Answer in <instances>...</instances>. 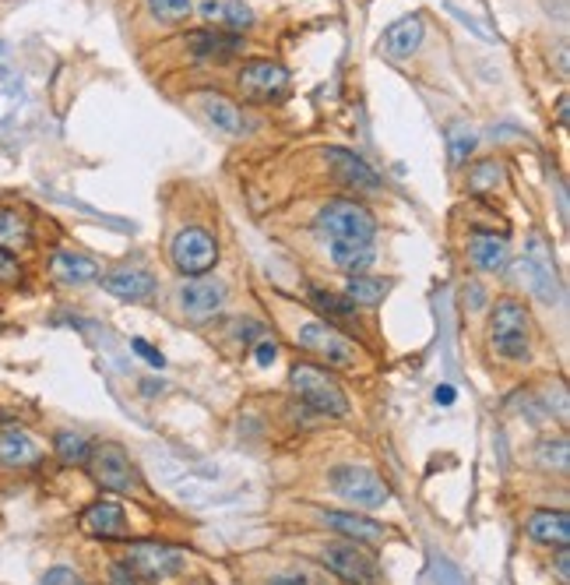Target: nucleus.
Returning <instances> with one entry per match:
<instances>
[{
  "mask_svg": "<svg viewBox=\"0 0 570 585\" xmlns=\"http://www.w3.org/2000/svg\"><path fill=\"white\" fill-rule=\"evenodd\" d=\"M313 226L328 240V247L331 244H374V236H377L374 215L356 201H328L317 212Z\"/></svg>",
  "mask_w": 570,
  "mask_h": 585,
  "instance_id": "1",
  "label": "nucleus"
},
{
  "mask_svg": "<svg viewBox=\"0 0 570 585\" xmlns=\"http://www.w3.org/2000/svg\"><path fill=\"white\" fill-rule=\"evenodd\" d=\"M289 385L299 395V402L321 416H345L349 413V395L345 389L317 364H296L289 371Z\"/></svg>",
  "mask_w": 570,
  "mask_h": 585,
  "instance_id": "2",
  "label": "nucleus"
},
{
  "mask_svg": "<svg viewBox=\"0 0 570 585\" xmlns=\"http://www.w3.org/2000/svg\"><path fill=\"white\" fill-rule=\"evenodd\" d=\"M528 328H532V317L518 300H496V307L489 314V342H493L496 357H503L511 364L528 360V349H532Z\"/></svg>",
  "mask_w": 570,
  "mask_h": 585,
  "instance_id": "3",
  "label": "nucleus"
},
{
  "mask_svg": "<svg viewBox=\"0 0 570 585\" xmlns=\"http://www.w3.org/2000/svg\"><path fill=\"white\" fill-rule=\"evenodd\" d=\"M85 466H89L92 480L102 490H113V493H134L138 490L134 462H131L127 448L116 445V441H99V445H92Z\"/></svg>",
  "mask_w": 570,
  "mask_h": 585,
  "instance_id": "4",
  "label": "nucleus"
},
{
  "mask_svg": "<svg viewBox=\"0 0 570 585\" xmlns=\"http://www.w3.org/2000/svg\"><path fill=\"white\" fill-rule=\"evenodd\" d=\"M328 484H331V490H335L338 497H345V501L356 504V508H380V504H387V497H391V490H387V484L380 480L377 473L367 469V466H356V462L335 466L331 477H328Z\"/></svg>",
  "mask_w": 570,
  "mask_h": 585,
  "instance_id": "5",
  "label": "nucleus"
},
{
  "mask_svg": "<svg viewBox=\"0 0 570 585\" xmlns=\"http://www.w3.org/2000/svg\"><path fill=\"white\" fill-rule=\"evenodd\" d=\"M324 568H331L345 585H377L380 582V565L374 554H367L360 543H328L321 550Z\"/></svg>",
  "mask_w": 570,
  "mask_h": 585,
  "instance_id": "6",
  "label": "nucleus"
},
{
  "mask_svg": "<svg viewBox=\"0 0 570 585\" xmlns=\"http://www.w3.org/2000/svg\"><path fill=\"white\" fill-rule=\"evenodd\" d=\"M170 254H173V265H177L187 279H197V276H208V272L215 268V261H218V244H215V236H211L208 229L187 226V229H180V233L173 236Z\"/></svg>",
  "mask_w": 570,
  "mask_h": 585,
  "instance_id": "7",
  "label": "nucleus"
},
{
  "mask_svg": "<svg viewBox=\"0 0 570 585\" xmlns=\"http://www.w3.org/2000/svg\"><path fill=\"white\" fill-rule=\"evenodd\" d=\"M123 565L145 582H162V579L180 575L187 568V557L166 543H131Z\"/></svg>",
  "mask_w": 570,
  "mask_h": 585,
  "instance_id": "8",
  "label": "nucleus"
},
{
  "mask_svg": "<svg viewBox=\"0 0 570 585\" xmlns=\"http://www.w3.org/2000/svg\"><path fill=\"white\" fill-rule=\"evenodd\" d=\"M521 279L525 286L535 292V300L542 303H557L560 300V279H557V265H553V251L550 244L532 233L528 247H525V261H521Z\"/></svg>",
  "mask_w": 570,
  "mask_h": 585,
  "instance_id": "9",
  "label": "nucleus"
},
{
  "mask_svg": "<svg viewBox=\"0 0 570 585\" xmlns=\"http://www.w3.org/2000/svg\"><path fill=\"white\" fill-rule=\"evenodd\" d=\"M296 339H299L303 349L324 357L331 367H352V364H356V342L345 339V335H342L338 328H331L328 321H310V325H303Z\"/></svg>",
  "mask_w": 570,
  "mask_h": 585,
  "instance_id": "10",
  "label": "nucleus"
},
{
  "mask_svg": "<svg viewBox=\"0 0 570 585\" xmlns=\"http://www.w3.org/2000/svg\"><path fill=\"white\" fill-rule=\"evenodd\" d=\"M236 89L247 102H272L289 89V71L275 60H250L240 71Z\"/></svg>",
  "mask_w": 570,
  "mask_h": 585,
  "instance_id": "11",
  "label": "nucleus"
},
{
  "mask_svg": "<svg viewBox=\"0 0 570 585\" xmlns=\"http://www.w3.org/2000/svg\"><path fill=\"white\" fill-rule=\"evenodd\" d=\"M321 522H324L328 529L342 533V536L352 540V543L380 547V543L387 540V529H384L380 522L367 518V515H356V511H335V508H328V511H321Z\"/></svg>",
  "mask_w": 570,
  "mask_h": 585,
  "instance_id": "12",
  "label": "nucleus"
},
{
  "mask_svg": "<svg viewBox=\"0 0 570 585\" xmlns=\"http://www.w3.org/2000/svg\"><path fill=\"white\" fill-rule=\"evenodd\" d=\"M423 39H426V21L419 14H408V18H398L394 25L384 28L380 53H387L394 60H405V57H412L423 46Z\"/></svg>",
  "mask_w": 570,
  "mask_h": 585,
  "instance_id": "13",
  "label": "nucleus"
},
{
  "mask_svg": "<svg viewBox=\"0 0 570 585\" xmlns=\"http://www.w3.org/2000/svg\"><path fill=\"white\" fill-rule=\"evenodd\" d=\"M180 303L194 321H204L211 314L222 310L226 303V286L218 279H208V276H197V279H187L184 290H180Z\"/></svg>",
  "mask_w": 570,
  "mask_h": 585,
  "instance_id": "14",
  "label": "nucleus"
},
{
  "mask_svg": "<svg viewBox=\"0 0 570 585\" xmlns=\"http://www.w3.org/2000/svg\"><path fill=\"white\" fill-rule=\"evenodd\" d=\"M102 286H106V292H113L116 300H131V303H148L155 296V290H159L155 276L145 272V268H113L102 279Z\"/></svg>",
  "mask_w": 570,
  "mask_h": 585,
  "instance_id": "15",
  "label": "nucleus"
},
{
  "mask_svg": "<svg viewBox=\"0 0 570 585\" xmlns=\"http://www.w3.org/2000/svg\"><path fill=\"white\" fill-rule=\"evenodd\" d=\"M82 529L95 540H116L127 529V511L116 501H95L82 511Z\"/></svg>",
  "mask_w": 570,
  "mask_h": 585,
  "instance_id": "16",
  "label": "nucleus"
},
{
  "mask_svg": "<svg viewBox=\"0 0 570 585\" xmlns=\"http://www.w3.org/2000/svg\"><path fill=\"white\" fill-rule=\"evenodd\" d=\"M39 459H43V452L25 430H18V427L0 430V469H32V466H39Z\"/></svg>",
  "mask_w": 570,
  "mask_h": 585,
  "instance_id": "17",
  "label": "nucleus"
},
{
  "mask_svg": "<svg viewBox=\"0 0 570 585\" xmlns=\"http://www.w3.org/2000/svg\"><path fill=\"white\" fill-rule=\"evenodd\" d=\"M328 163L335 166V173H338L349 188H356V191H380L377 170H370L360 156H352V152H345V148H328Z\"/></svg>",
  "mask_w": 570,
  "mask_h": 585,
  "instance_id": "18",
  "label": "nucleus"
},
{
  "mask_svg": "<svg viewBox=\"0 0 570 585\" xmlns=\"http://www.w3.org/2000/svg\"><path fill=\"white\" fill-rule=\"evenodd\" d=\"M528 536L542 547H557L564 550L570 543V518L567 511H535L528 518Z\"/></svg>",
  "mask_w": 570,
  "mask_h": 585,
  "instance_id": "19",
  "label": "nucleus"
},
{
  "mask_svg": "<svg viewBox=\"0 0 570 585\" xmlns=\"http://www.w3.org/2000/svg\"><path fill=\"white\" fill-rule=\"evenodd\" d=\"M469 254H472L475 268H482V272H503L511 261V247L496 233H472Z\"/></svg>",
  "mask_w": 570,
  "mask_h": 585,
  "instance_id": "20",
  "label": "nucleus"
},
{
  "mask_svg": "<svg viewBox=\"0 0 570 585\" xmlns=\"http://www.w3.org/2000/svg\"><path fill=\"white\" fill-rule=\"evenodd\" d=\"M197 106H201V113L208 116V124H215L218 131H226V134H243V131H247V116H243L229 99L215 96V92H201V96H197Z\"/></svg>",
  "mask_w": 570,
  "mask_h": 585,
  "instance_id": "21",
  "label": "nucleus"
},
{
  "mask_svg": "<svg viewBox=\"0 0 570 585\" xmlns=\"http://www.w3.org/2000/svg\"><path fill=\"white\" fill-rule=\"evenodd\" d=\"M187 39L190 53L201 60H226V57H236L243 50V39L233 32H194Z\"/></svg>",
  "mask_w": 570,
  "mask_h": 585,
  "instance_id": "22",
  "label": "nucleus"
},
{
  "mask_svg": "<svg viewBox=\"0 0 570 585\" xmlns=\"http://www.w3.org/2000/svg\"><path fill=\"white\" fill-rule=\"evenodd\" d=\"M201 14H204V21L222 25V28H250L254 25V11L240 0H204Z\"/></svg>",
  "mask_w": 570,
  "mask_h": 585,
  "instance_id": "23",
  "label": "nucleus"
},
{
  "mask_svg": "<svg viewBox=\"0 0 570 585\" xmlns=\"http://www.w3.org/2000/svg\"><path fill=\"white\" fill-rule=\"evenodd\" d=\"M53 276L60 283H71V286H82V283H92L99 279V265L85 254H75V251H57L53 254Z\"/></svg>",
  "mask_w": 570,
  "mask_h": 585,
  "instance_id": "24",
  "label": "nucleus"
},
{
  "mask_svg": "<svg viewBox=\"0 0 570 585\" xmlns=\"http://www.w3.org/2000/svg\"><path fill=\"white\" fill-rule=\"evenodd\" d=\"M328 251H331V261L349 276H363L377 258L374 244H331Z\"/></svg>",
  "mask_w": 570,
  "mask_h": 585,
  "instance_id": "25",
  "label": "nucleus"
},
{
  "mask_svg": "<svg viewBox=\"0 0 570 585\" xmlns=\"http://www.w3.org/2000/svg\"><path fill=\"white\" fill-rule=\"evenodd\" d=\"M53 452H57V459L64 466H85L89 452H92V441L85 434H78V430H60L53 437Z\"/></svg>",
  "mask_w": 570,
  "mask_h": 585,
  "instance_id": "26",
  "label": "nucleus"
},
{
  "mask_svg": "<svg viewBox=\"0 0 570 585\" xmlns=\"http://www.w3.org/2000/svg\"><path fill=\"white\" fill-rule=\"evenodd\" d=\"M28 240H32V229H28V222H25L18 212H11V208H0V251L14 254V251L28 247Z\"/></svg>",
  "mask_w": 570,
  "mask_h": 585,
  "instance_id": "27",
  "label": "nucleus"
},
{
  "mask_svg": "<svg viewBox=\"0 0 570 585\" xmlns=\"http://www.w3.org/2000/svg\"><path fill=\"white\" fill-rule=\"evenodd\" d=\"M535 462H539L542 469L567 473V462H570L567 437H546V441H539V448H535Z\"/></svg>",
  "mask_w": 570,
  "mask_h": 585,
  "instance_id": "28",
  "label": "nucleus"
},
{
  "mask_svg": "<svg viewBox=\"0 0 570 585\" xmlns=\"http://www.w3.org/2000/svg\"><path fill=\"white\" fill-rule=\"evenodd\" d=\"M387 292V283L380 279H367V276H352L349 286H345V296L356 303V307H377Z\"/></svg>",
  "mask_w": 570,
  "mask_h": 585,
  "instance_id": "29",
  "label": "nucleus"
},
{
  "mask_svg": "<svg viewBox=\"0 0 570 585\" xmlns=\"http://www.w3.org/2000/svg\"><path fill=\"white\" fill-rule=\"evenodd\" d=\"M475 148V134L469 124H455L451 131H447V152H451V163L455 166H462V163H469V156H472Z\"/></svg>",
  "mask_w": 570,
  "mask_h": 585,
  "instance_id": "30",
  "label": "nucleus"
},
{
  "mask_svg": "<svg viewBox=\"0 0 570 585\" xmlns=\"http://www.w3.org/2000/svg\"><path fill=\"white\" fill-rule=\"evenodd\" d=\"M500 177H503L500 163H493V159H486V163H475L472 170H469V191H472V195H486V191H496Z\"/></svg>",
  "mask_w": 570,
  "mask_h": 585,
  "instance_id": "31",
  "label": "nucleus"
},
{
  "mask_svg": "<svg viewBox=\"0 0 570 585\" xmlns=\"http://www.w3.org/2000/svg\"><path fill=\"white\" fill-rule=\"evenodd\" d=\"M328 317H352L356 314V303L349 300V296H335V292H324V290H313V296H310Z\"/></svg>",
  "mask_w": 570,
  "mask_h": 585,
  "instance_id": "32",
  "label": "nucleus"
},
{
  "mask_svg": "<svg viewBox=\"0 0 570 585\" xmlns=\"http://www.w3.org/2000/svg\"><path fill=\"white\" fill-rule=\"evenodd\" d=\"M148 11L159 21H180V18H187L194 11V4L190 0H148Z\"/></svg>",
  "mask_w": 570,
  "mask_h": 585,
  "instance_id": "33",
  "label": "nucleus"
},
{
  "mask_svg": "<svg viewBox=\"0 0 570 585\" xmlns=\"http://www.w3.org/2000/svg\"><path fill=\"white\" fill-rule=\"evenodd\" d=\"M39 585H85V579L75 572V568H67V565H57V568H50L46 575H43V582Z\"/></svg>",
  "mask_w": 570,
  "mask_h": 585,
  "instance_id": "34",
  "label": "nucleus"
},
{
  "mask_svg": "<svg viewBox=\"0 0 570 585\" xmlns=\"http://www.w3.org/2000/svg\"><path fill=\"white\" fill-rule=\"evenodd\" d=\"M131 349H134V353H138V357H141L145 364H152V367H159V371L166 367V357H162V353H159L155 346H148L145 339H131Z\"/></svg>",
  "mask_w": 570,
  "mask_h": 585,
  "instance_id": "35",
  "label": "nucleus"
},
{
  "mask_svg": "<svg viewBox=\"0 0 570 585\" xmlns=\"http://www.w3.org/2000/svg\"><path fill=\"white\" fill-rule=\"evenodd\" d=\"M0 283H4V286L21 283V265H18L14 254H7V251H0Z\"/></svg>",
  "mask_w": 570,
  "mask_h": 585,
  "instance_id": "36",
  "label": "nucleus"
},
{
  "mask_svg": "<svg viewBox=\"0 0 570 585\" xmlns=\"http://www.w3.org/2000/svg\"><path fill=\"white\" fill-rule=\"evenodd\" d=\"M109 585H138V575H134L123 561H116V565L109 568Z\"/></svg>",
  "mask_w": 570,
  "mask_h": 585,
  "instance_id": "37",
  "label": "nucleus"
},
{
  "mask_svg": "<svg viewBox=\"0 0 570 585\" xmlns=\"http://www.w3.org/2000/svg\"><path fill=\"white\" fill-rule=\"evenodd\" d=\"M275 357H279V346H275V342H257V346H254V360H257L261 367H272Z\"/></svg>",
  "mask_w": 570,
  "mask_h": 585,
  "instance_id": "38",
  "label": "nucleus"
},
{
  "mask_svg": "<svg viewBox=\"0 0 570 585\" xmlns=\"http://www.w3.org/2000/svg\"><path fill=\"white\" fill-rule=\"evenodd\" d=\"M557 579H560V585L570 582V568H567V547L564 550H557Z\"/></svg>",
  "mask_w": 570,
  "mask_h": 585,
  "instance_id": "39",
  "label": "nucleus"
},
{
  "mask_svg": "<svg viewBox=\"0 0 570 585\" xmlns=\"http://www.w3.org/2000/svg\"><path fill=\"white\" fill-rule=\"evenodd\" d=\"M272 585H313V582L303 579V575H279V579H272Z\"/></svg>",
  "mask_w": 570,
  "mask_h": 585,
  "instance_id": "40",
  "label": "nucleus"
},
{
  "mask_svg": "<svg viewBox=\"0 0 570 585\" xmlns=\"http://www.w3.org/2000/svg\"><path fill=\"white\" fill-rule=\"evenodd\" d=\"M437 402H440V405H451V402H455V389H451V385H440V389H437Z\"/></svg>",
  "mask_w": 570,
  "mask_h": 585,
  "instance_id": "41",
  "label": "nucleus"
},
{
  "mask_svg": "<svg viewBox=\"0 0 570 585\" xmlns=\"http://www.w3.org/2000/svg\"><path fill=\"white\" fill-rule=\"evenodd\" d=\"M557 116H560V124L567 127V96L560 99V109H557Z\"/></svg>",
  "mask_w": 570,
  "mask_h": 585,
  "instance_id": "42",
  "label": "nucleus"
},
{
  "mask_svg": "<svg viewBox=\"0 0 570 585\" xmlns=\"http://www.w3.org/2000/svg\"><path fill=\"white\" fill-rule=\"evenodd\" d=\"M197 585H208V582H197Z\"/></svg>",
  "mask_w": 570,
  "mask_h": 585,
  "instance_id": "43",
  "label": "nucleus"
}]
</instances>
